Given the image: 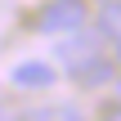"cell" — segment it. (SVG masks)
<instances>
[{
    "label": "cell",
    "instance_id": "52a82bcc",
    "mask_svg": "<svg viewBox=\"0 0 121 121\" xmlns=\"http://www.w3.org/2000/svg\"><path fill=\"white\" fill-rule=\"evenodd\" d=\"M117 63H121V36H117Z\"/></svg>",
    "mask_w": 121,
    "mask_h": 121
},
{
    "label": "cell",
    "instance_id": "5b68a950",
    "mask_svg": "<svg viewBox=\"0 0 121 121\" xmlns=\"http://www.w3.org/2000/svg\"><path fill=\"white\" fill-rule=\"evenodd\" d=\"M99 31H103V36H121V0H103V9H99Z\"/></svg>",
    "mask_w": 121,
    "mask_h": 121
},
{
    "label": "cell",
    "instance_id": "277c9868",
    "mask_svg": "<svg viewBox=\"0 0 121 121\" xmlns=\"http://www.w3.org/2000/svg\"><path fill=\"white\" fill-rule=\"evenodd\" d=\"M72 81H76V85H85V90H99V85H108V81H112V63L99 54V58H90L81 72H72Z\"/></svg>",
    "mask_w": 121,
    "mask_h": 121
},
{
    "label": "cell",
    "instance_id": "3957f363",
    "mask_svg": "<svg viewBox=\"0 0 121 121\" xmlns=\"http://www.w3.org/2000/svg\"><path fill=\"white\" fill-rule=\"evenodd\" d=\"M9 85L13 90H49L54 85V67L40 63V58H27V63H18L9 72Z\"/></svg>",
    "mask_w": 121,
    "mask_h": 121
},
{
    "label": "cell",
    "instance_id": "8992f818",
    "mask_svg": "<svg viewBox=\"0 0 121 121\" xmlns=\"http://www.w3.org/2000/svg\"><path fill=\"white\" fill-rule=\"evenodd\" d=\"M103 117H121V99L117 103H103Z\"/></svg>",
    "mask_w": 121,
    "mask_h": 121
},
{
    "label": "cell",
    "instance_id": "6da1fadb",
    "mask_svg": "<svg viewBox=\"0 0 121 121\" xmlns=\"http://www.w3.org/2000/svg\"><path fill=\"white\" fill-rule=\"evenodd\" d=\"M103 54V31H85V27H76V31H63V40H58V63L67 67V76L72 72H81L90 58H99Z\"/></svg>",
    "mask_w": 121,
    "mask_h": 121
},
{
    "label": "cell",
    "instance_id": "7a4b0ae2",
    "mask_svg": "<svg viewBox=\"0 0 121 121\" xmlns=\"http://www.w3.org/2000/svg\"><path fill=\"white\" fill-rule=\"evenodd\" d=\"M31 27L49 31V36L76 31V27H85V0H49V4H40V13H36Z\"/></svg>",
    "mask_w": 121,
    "mask_h": 121
}]
</instances>
